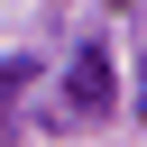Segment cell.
Here are the masks:
<instances>
[{
    "label": "cell",
    "instance_id": "obj_1",
    "mask_svg": "<svg viewBox=\"0 0 147 147\" xmlns=\"http://www.w3.org/2000/svg\"><path fill=\"white\" fill-rule=\"evenodd\" d=\"M110 101H119L110 55H101V46H83V55H74V110H110Z\"/></svg>",
    "mask_w": 147,
    "mask_h": 147
},
{
    "label": "cell",
    "instance_id": "obj_2",
    "mask_svg": "<svg viewBox=\"0 0 147 147\" xmlns=\"http://www.w3.org/2000/svg\"><path fill=\"white\" fill-rule=\"evenodd\" d=\"M18 83H28V74H9V83H0V119H9V101H18Z\"/></svg>",
    "mask_w": 147,
    "mask_h": 147
}]
</instances>
